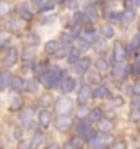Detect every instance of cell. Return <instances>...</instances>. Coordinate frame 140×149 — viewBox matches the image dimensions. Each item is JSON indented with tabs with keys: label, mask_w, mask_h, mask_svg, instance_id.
Instances as JSON below:
<instances>
[{
	"label": "cell",
	"mask_w": 140,
	"mask_h": 149,
	"mask_svg": "<svg viewBox=\"0 0 140 149\" xmlns=\"http://www.w3.org/2000/svg\"><path fill=\"white\" fill-rule=\"evenodd\" d=\"M25 90L30 91V93H35V91L38 90L36 80H28V81H25Z\"/></svg>",
	"instance_id": "cell-31"
},
{
	"label": "cell",
	"mask_w": 140,
	"mask_h": 149,
	"mask_svg": "<svg viewBox=\"0 0 140 149\" xmlns=\"http://www.w3.org/2000/svg\"><path fill=\"white\" fill-rule=\"evenodd\" d=\"M89 45H91V43H87L86 40H82V38L79 37V40H78V48H82V50H87V48H89Z\"/></svg>",
	"instance_id": "cell-45"
},
{
	"label": "cell",
	"mask_w": 140,
	"mask_h": 149,
	"mask_svg": "<svg viewBox=\"0 0 140 149\" xmlns=\"http://www.w3.org/2000/svg\"><path fill=\"white\" fill-rule=\"evenodd\" d=\"M54 109L58 114H69L73 111V101L69 98H59L54 103Z\"/></svg>",
	"instance_id": "cell-4"
},
{
	"label": "cell",
	"mask_w": 140,
	"mask_h": 149,
	"mask_svg": "<svg viewBox=\"0 0 140 149\" xmlns=\"http://www.w3.org/2000/svg\"><path fill=\"white\" fill-rule=\"evenodd\" d=\"M82 141H86V139L79 134V136H76V138L71 139L69 144H71V146H74V148H78V149H82V146H84V143H82Z\"/></svg>",
	"instance_id": "cell-29"
},
{
	"label": "cell",
	"mask_w": 140,
	"mask_h": 149,
	"mask_svg": "<svg viewBox=\"0 0 140 149\" xmlns=\"http://www.w3.org/2000/svg\"><path fill=\"white\" fill-rule=\"evenodd\" d=\"M130 119L135 121V123H139L140 121V109H135V108H134V111L130 113Z\"/></svg>",
	"instance_id": "cell-42"
},
{
	"label": "cell",
	"mask_w": 140,
	"mask_h": 149,
	"mask_svg": "<svg viewBox=\"0 0 140 149\" xmlns=\"http://www.w3.org/2000/svg\"><path fill=\"white\" fill-rule=\"evenodd\" d=\"M12 80H13V74H12L10 71L3 70V71L0 73V90H7V88L12 85Z\"/></svg>",
	"instance_id": "cell-13"
},
{
	"label": "cell",
	"mask_w": 140,
	"mask_h": 149,
	"mask_svg": "<svg viewBox=\"0 0 140 149\" xmlns=\"http://www.w3.org/2000/svg\"><path fill=\"white\" fill-rule=\"evenodd\" d=\"M73 42H74L73 33H63V35H61V43H63V45H71Z\"/></svg>",
	"instance_id": "cell-37"
},
{
	"label": "cell",
	"mask_w": 140,
	"mask_h": 149,
	"mask_svg": "<svg viewBox=\"0 0 140 149\" xmlns=\"http://www.w3.org/2000/svg\"><path fill=\"white\" fill-rule=\"evenodd\" d=\"M94 65H96V68L99 70V71H107L109 70V61L106 58H97Z\"/></svg>",
	"instance_id": "cell-27"
},
{
	"label": "cell",
	"mask_w": 140,
	"mask_h": 149,
	"mask_svg": "<svg viewBox=\"0 0 140 149\" xmlns=\"http://www.w3.org/2000/svg\"><path fill=\"white\" fill-rule=\"evenodd\" d=\"M65 149H78V148H74V146H71V144H68V146H66Z\"/></svg>",
	"instance_id": "cell-58"
},
{
	"label": "cell",
	"mask_w": 140,
	"mask_h": 149,
	"mask_svg": "<svg viewBox=\"0 0 140 149\" xmlns=\"http://www.w3.org/2000/svg\"><path fill=\"white\" fill-rule=\"evenodd\" d=\"M48 149H59L58 144H51V146H48Z\"/></svg>",
	"instance_id": "cell-57"
},
{
	"label": "cell",
	"mask_w": 140,
	"mask_h": 149,
	"mask_svg": "<svg viewBox=\"0 0 140 149\" xmlns=\"http://www.w3.org/2000/svg\"><path fill=\"white\" fill-rule=\"evenodd\" d=\"M135 3H137V5H140V0H135Z\"/></svg>",
	"instance_id": "cell-61"
},
{
	"label": "cell",
	"mask_w": 140,
	"mask_h": 149,
	"mask_svg": "<svg viewBox=\"0 0 140 149\" xmlns=\"http://www.w3.org/2000/svg\"><path fill=\"white\" fill-rule=\"evenodd\" d=\"M79 52H81V50H79V48L78 47H71L69 48V55H68V61H69V63H78V61H79Z\"/></svg>",
	"instance_id": "cell-23"
},
{
	"label": "cell",
	"mask_w": 140,
	"mask_h": 149,
	"mask_svg": "<svg viewBox=\"0 0 140 149\" xmlns=\"http://www.w3.org/2000/svg\"><path fill=\"white\" fill-rule=\"evenodd\" d=\"M54 2H56V3H63V2H65V0H54Z\"/></svg>",
	"instance_id": "cell-59"
},
{
	"label": "cell",
	"mask_w": 140,
	"mask_h": 149,
	"mask_svg": "<svg viewBox=\"0 0 140 149\" xmlns=\"http://www.w3.org/2000/svg\"><path fill=\"white\" fill-rule=\"evenodd\" d=\"M74 20L78 22V23H81V22H86L87 17H86V12H74Z\"/></svg>",
	"instance_id": "cell-40"
},
{
	"label": "cell",
	"mask_w": 140,
	"mask_h": 149,
	"mask_svg": "<svg viewBox=\"0 0 140 149\" xmlns=\"http://www.w3.org/2000/svg\"><path fill=\"white\" fill-rule=\"evenodd\" d=\"M132 71L135 74H140V55H137L134 60V63H132Z\"/></svg>",
	"instance_id": "cell-39"
},
{
	"label": "cell",
	"mask_w": 140,
	"mask_h": 149,
	"mask_svg": "<svg viewBox=\"0 0 140 149\" xmlns=\"http://www.w3.org/2000/svg\"><path fill=\"white\" fill-rule=\"evenodd\" d=\"M13 134H15V138L20 139V138H22V134H23V129L20 128V126H16V128H15V133H13Z\"/></svg>",
	"instance_id": "cell-52"
},
{
	"label": "cell",
	"mask_w": 140,
	"mask_h": 149,
	"mask_svg": "<svg viewBox=\"0 0 140 149\" xmlns=\"http://www.w3.org/2000/svg\"><path fill=\"white\" fill-rule=\"evenodd\" d=\"M139 32H140V22H139Z\"/></svg>",
	"instance_id": "cell-62"
},
{
	"label": "cell",
	"mask_w": 140,
	"mask_h": 149,
	"mask_svg": "<svg viewBox=\"0 0 140 149\" xmlns=\"http://www.w3.org/2000/svg\"><path fill=\"white\" fill-rule=\"evenodd\" d=\"M110 149H127V144L124 141H115V143L110 146Z\"/></svg>",
	"instance_id": "cell-43"
},
{
	"label": "cell",
	"mask_w": 140,
	"mask_h": 149,
	"mask_svg": "<svg viewBox=\"0 0 140 149\" xmlns=\"http://www.w3.org/2000/svg\"><path fill=\"white\" fill-rule=\"evenodd\" d=\"M22 108H23V98L18 91H15V95H12L10 98V109L12 111H18Z\"/></svg>",
	"instance_id": "cell-10"
},
{
	"label": "cell",
	"mask_w": 140,
	"mask_h": 149,
	"mask_svg": "<svg viewBox=\"0 0 140 149\" xmlns=\"http://www.w3.org/2000/svg\"><path fill=\"white\" fill-rule=\"evenodd\" d=\"M61 91L63 93H71V91L76 90V81L73 80V78H69V76H66V78H63V81H61Z\"/></svg>",
	"instance_id": "cell-15"
},
{
	"label": "cell",
	"mask_w": 140,
	"mask_h": 149,
	"mask_svg": "<svg viewBox=\"0 0 140 149\" xmlns=\"http://www.w3.org/2000/svg\"><path fill=\"white\" fill-rule=\"evenodd\" d=\"M76 131H78V134H81L86 141H92V139L97 136L96 129H92L91 123L86 121V119H81V121L76 124Z\"/></svg>",
	"instance_id": "cell-2"
},
{
	"label": "cell",
	"mask_w": 140,
	"mask_h": 149,
	"mask_svg": "<svg viewBox=\"0 0 140 149\" xmlns=\"http://www.w3.org/2000/svg\"><path fill=\"white\" fill-rule=\"evenodd\" d=\"M106 40H107L106 37H99V40L94 43V47L97 48V52H104L106 50Z\"/></svg>",
	"instance_id": "cell-36"
},
{
	"label": "cell",
	"mask_w": 140,
	"mask_h": 149,
	"mask_svg": "<svg viewBox=\"0 0 140 149\" xmlns=\"http://www.w3.org/2000/svg\"><path fill=\"white\" fill-rule=\"evenodd\" d=\"M92 96L94 95H92L91 88L87 85H82L81 88H79V91H78V103H79V106H86Z\"/></svg>",
	"instance_id": "cell-6"
},
{
	"label": "cell",
	"mask_w": 140,
	"mask_h": 149,
	"mask_svg": "<svg viewBox=\"0 0 140 149\" xmlns=\"http://www.w3.org/2000/svg\"><path fill=\"white\" fill-rule=\"evenodd\" d=\"M56 50H58V43L56 42H53V40H51V42H46V45H45V52H46V53L54 55Z\"/></svg>",
	"instance_id": "cell-30"
},
{
	"label": "cell",
	"mask_w": 140,
	"mask_h": 149,
	"mask_svg": "<svg viewBox=\"0 0 140 149\" xmlns=\"http://www.w3.org/2000/svg\"><path fill=\"white\" fill-rule=\"evenodd\" d=\"M104 116H106V114H104V111L101 109V108H94V109L89 111V119H91V121H97V123H99Z\"/></svg>",
	"instance_id": "cell-24"
},
{
	"label": "cell",
	"mask_w": 140,
	"mask_h": 149,
	"mask_svg": "<svg viewBox=\"0 0 140 149\" xmlns=\"http://www.w3.org/2000/svg\"><path fill=\"white\" fill-rule=\"evenodd\" d=\"M76 66V73H79V74H84L89 70V66H91V60L87 58V56H84V58H81L78 63H74Z\"/></svg>",
	"instance_id": "cell-14"
},
{
	"label": "cell",
	"mask_w": 140,
	"mask_h": 149,
	"mask_svg": "<svg viewBox=\"0 0 140 149\" xmlns=\"http://www.w3.org/2000/svg\"><path fill=\"white\" fill-rule=\"evenodd\" d=\"M59 80H61V71L58 68H53V70L49 68L43 76H40V83L45 88H53V86H56L59 83Z\"/></svg>",
	"instance_id": "cell-1"
},
{
	"label": "cell",
	"mask_w": 140,
	"mask_h": 149,
	"mask_svg": "<svg viewBox=\"0 0 140 149\" xmlns=\"http://www.w3.org/2000/svg\"><path fill=\"white\" fill-rule=\"evenodd\" d=\"M127 58V52H125V48L122 43H115L114 45V60L115 61H124Z\"/></svg>",
	"instance_id": "cell-12"
},
{
	"label": "cell",
	"mask_w": 140,
	"mask_h": 149,
	"mask_svg": "<svg viewBox=\"0 0 140 149\" xmlns=\"http://www.w3.org/2000/svg\"><path fill=\"white\" fill-rule=\"evenodd\" d=\"M132 93H134L135 96H140V81L134 83V86H132Z\"/></svg>",
	"instance_id": "cell-47"
},
{
	"label": "cell",
	"mask_w": 140,
	"mask_h": 149,
	"mask_svg": "<svg viewBox=\"0 0 140 149\" xmlns=\"http://www.w3.org/2000/svg\"><path fill=\"white\" fill-rule=\"evenodd\" d=\"M112 103L114 106H122L124 104V98L122 96H115V98H112Z\"/></svg>",
	"instance_id": "cell-46"
},
{
	"label": "cell",
	"mask_w": 140,
	"mask_h": 149,
	"mask_svg": "<svg viewBox=\"0 0 140 149\" xmlns=\"http://www.w3.org/2000/svg\"><path fill=\"white\" fill-rule=\"evenodd\" d=\"M124 7L125 10H132L134 8V0H124Z\"/></svg>",
	"instance_id": "cell-48"
},
{
	"label": "cell",
	"mask_w": 140,
	"mask_h": 149,
	"mask_svg": "<svg viewBox=\"0 0 140 149\" xmlns=\"http://www.w3.org/2000/svg\"><path fill=\"white\" fill-rule=\"evenodd\" d=\"M23 60H25V61H32V60H35V56H36V50H35V48H25V52H23Z\"/></svg>",
	"instance_id": "cell-26"
},
{
	"label": "cell",
	"mask_w": 140,
	"mask_h": 149,
	"mask_svg": "<svg viewBox=\"0 0 140 149\" xmlns=\"http://www.w3.org/2000/svg\"><path fill=\"white\" fill-rule=\"evenodd\" d=\"M18 15L22 17V20H25V22H32V18H33L32 10L25 5H18Z\"/></svg>",
	"instance_id": "cell-17"
},
{
	"label": "cell",
	"mask_w": 140,
	"mask_h": 149,
	"mask_svg": "<svg viewBox=\"0 0 140 149\" xmlns=\"http://www.w3.org/2000/svg\"><path fill=\"white\" fill-rule=\"evenodd\" d=\"M112 141H114V138L109 136V134H106V136H96L92 141H89V146H91V149H107L109 144H114Z\"/></svg>",
	"instance_id": "cell-3"
},
{
	"label": "cell",
	"mask_w": 140,
	"mask_h": 149,
	"mask_svg": "<svg viewBox=\"0 0 140 149\" xmlns=\"http://www.w3.org/2000/svg\"><path fill=\"white\" fill-rule=\"evenodd\" d=\"M129 71H132L130 66H127L124 61H117L115 66H114V70H112V74L115 78H125V76L129 74Z\"/></svg>",
	"instance_id": "cell-7"
},
{
	"label": "cell",
	"mask_w": 140,
	"mask_h": 149,
	"mask_svg": "<svg viewBox=\"0 0 140 149\" xmlns=\"http://www.w3.org/2000/svg\"><path fill=\"white\" fill-rule=\"evenodd\" d=\"M54 124H56V129L58 131H68V129L73 128V118L69 114H59L56 118Z\"/></svg>",
	"instance_id": "cell-5"
},
{
	"label": "cell",
	"mask_w": 140,
	"mask_h": 149,
	"mask_svg": "<svg viewBox=\"0 0 140 149\" xmlns=\"http://www.w3.org/2000/svg\"><path fill=\"white\" fill-rule=\"evenodd\" d=\"M76 5H78V2H76V0H68V2H66V7L71 8V10H74Z\"/></svg>",
	"instance_id": "cell-50"
},
{
	"label": "cell",
	"mask_w": 140,
	"mask_h": 149,
	"mask_svg": "<svg viewBox=\"0 0 140 149\" xmlns=\"http://www.w3.org/2000/svg\"><path fill=\"white\" fill-rule=\"evenodd\" d=\"M33 114H35V108H27V111H23V113H22V116H20V121L25 124V128H28V129H33V128H35V124L32 123Z\"/></svg>",
	"instance_id": "cell-8"
},
{
	"label": "cell",
	"mask_w": 140,
	"mask_h": 149,
	"mask_svg": "<svg viewBox=\"0 0 140 149\" xmlns=\"http://www.w3.org/2000/svg\"><path fill=\"white\" fill-rule=\"evenodd\" d=\"M87 80H89V83H94V85H101V74L99 73H89V76H87Z\"/></svg>",
	"instance_id": "cell-38"
},
{
	"label": "cell",
	"mask_w": 140,
	"mask_h": 149,
	"mask_svg": "<svg viewBox=\"0 0 140 149\" xmlns=\"http://www.w3.org/2000/svg\"><path fill=\"white\" fill-rule=\"evenodd\" d=\"M101 32H102V37H106L107 40L114 37V28H112V25H104Z\"/></svg>",
	"instance_id": "cell-35"
},
{
	"label": "cell",
	"mask_w": 140,
	"mask_h": 149,
	"mask_svg": "<svg viewBox=\"0 0 140 149\" xmlns=\"http://www.w3.org/2000/svg\"><path fill=\"white\" fill-rule=\"evenodd\" d=\"M99 129L102 133H109L110 129H114V119H109V118H102L99 121Z\"/></svg>",
	"instance_id": "cell-16"
},
{
	"label": "cell",
	"mask_w": 140,
	"mask_h": 149,
	"mask_svg": "<svg viewBox=\"0 0 140 149\" xmlns=\"http://www.w3.org/2000/svg\"><path fill=\"white\" fill-rule=\"evenodd\" d=\"M10 88H12L13 91H18V93H20L22 90H25V81H23L22 78H20V76H13Z\"/></svg>",
	"instance_id": "cell-20"
},
{
	"label": "cell",
	"mask_w": 140,
	"mask_h": 149,
	"mask_svg": "<svg viewBox=\"0 0 140 149\" xmlns=\"http://www.w3.org/2000/svg\"><path fill=\"white\" fill-rule=\"evenodd\" d=\"M134 17H135V13L132 10H125L124 13H122V23H130V22L134 20Z\"/></svg>",
	"instance_id": "cell-34"
},
{
	"label": "cell",
	"mask_w": 140,
	"mask_h": 149,
	"mask_svg": "<svg viewBox=\"0 0 140 149\" xmlns=\"http://www.w3.org/2000/svg\"><path fill=\"white\" fill-rule=\"evenodd\" d=\"M137 129H139V131H140V121L137 123Z\"/></svg>",
	"instance_id": "cell-60"
},
{
	"label": "cell",
	"mask_w": 140,
	"mask_h": 149,
	"mask_svg": "<svg viewBox=\"0 0 140 149\" xmlns=\"http://www.w3.org/2000/svg\"><path fill=\"white\" fill-rule=\"evenodd\" d=\"M18 149H33L32 141H20V143H18Z\"/></svg>",
	"instance_id": "cell-44"
},
{
	"label": "cell",
	"mask_w": 140,
	"mask_h": 149,
	"mask_svg": "<svg viewBox=\"0 0 140 149\" xmlns=\"http://www.w3.org/2000/svg\"><path fill=\"white\" fill-rule=\"evenodd\" d=\"M140 48V33L139 35H135V37H132V40H130V43H129V52H137Z\"/></svg>",
	"instance_id": "cell-25"
},
{
	"label": "cell",
	"mask_w": 140,
	"mask_h": 149,
	"mask_svg": "<svg viewBox=\"0 0 140 149\" xmlns=\"http://www.w3.org/2000/svg\"><path fill=\"white\" fill-rule=\"evenodd\" d=\"M7 43H8V37H7V35H2V42H0L2 48H5V47H7Z\"/></svg>",
	"instance_id": "cell-53"
},
{
	"label": "cell",
	"mask_w": 140,
	"mask_h": 149,
	"mask_svg": "<svg viewBox=\"0 0 140 149\" xmlns=\"http://www.w3.org/2000/svg\"><path fill=\"white\" fill-rule=\"evenodd\" d=\"M43 141H45V136H43V134H35V138L32 139V148L36 149L38 146H41V144H43Z\"/></svg>",
	"instance_id": "cell-32"
},
{
	"label": "cell",
	"mask_w": 140,
	"mask_h": 149,
	"mask_svg": "<svg viewBox=\"0 0 140 149\" xmlns=\"http://www.w3.org/2000/svg\"><path fill=\"white\" fill-rule=\"evenodd\" d=\"M68 55H69V48L66 47H61V48H58V50H56V52H54V56H56V58H65V56H68Z\"/></svg>",
	"instance_id": "cell-33"
},
{
	"label": "cell",
	"mask_w": 140,
	"mask_h": 149,
	"mask_svg": "<svg viewBox=\"0 0 140 149\" xmlns=\"http://www.w3.org/2000/svg\"><path fill=\"white\" fill-rule=\"evenodd\" d=\"M92 95L96 96V98H109L110 93H109V88L104 85H97V88L92 91Z\"/></svg>",
	"instance_id": "cell-18"
},
{
	"label": "cell",
	"mask_w": 140,
	"mask_h": 149,
	"mask_svg": "<svg viewBox=\"0 0 140 149\" xmlns=\"http://www.w3.org/2000/svg\"><path fill=\"white\" fill-rule=\"evenodd\" d=\"M86 15H89L91 18H94V20L97 18V13H96V10H94V8H92V10H91V8H87V10H86Z\"/></svg>",
	"instance_id": "cell-51"
},
{
	"label": "cell",
	"mask_w": 140,
	"mask_h": 149,
	"mask_svg": "<svg viewBox=\"0 0 140 149\" xmlns=\"http://www.w3.org/2000/svg\"><path fill=\"white\" fill-rule=\"evenodd\" d=\"M38 104L41 108H48L53 104V96L49 95V93H45V95L40 96V100H38Z\"/></svg>",
	"instance_id": "cell-22"
},
{
	"label": "cell",
	"mask_w": 140,
	"mask_h": 149,
	"mask_svg": "<svg viewBox=\"0 0 140 149\" xmlns=\"http://www.w3.org/2000/svg\"><path fill=\"white\" fill-rule=\"evenodd\" d=\"M132 106L135 109H140V96H135L134 100H132Z\"/></svg>",
	"instance_id": "cell-49"
},
{
	"label": "cell",
	"mask_w": 140,
	"mask_h": 149,
	"mask_svg": "<svg viewBox=\"0 0 140 149\" xmlns=\"http://www.w3.org/2000/svg\"><path fill=\"white\" fill-rule=\"evenodd\" d=\"M32 3H33L35 7H38V8H40V5L43 3V0H32Z\"/></svg>",
	"instance_id": "cell-56"
},
{
	"label": "cell",
	"mask_w": 140,
	"mask_h": 149,
	"mask_svg": "<svg viewBox=\"0 0 140 149\" xmlns=\"http://www.w3.org/2000/svg\"><path fill=\"white\" fill-rule=\"evenodd\" d=\"M71 33H73V37L78 38L79 35H81V23H76L74 27L71 28Z\"/></svg>",
	"instance_id": "cell-41"
},
{
	"label": "cell",
	"mask_w": 140,
	"mask_h": 149,
	"mask_svg": "<svg viewBox=\"0 0 140 149\" xmlns=\"http://www.w3.org/2000/svg\"><path fill=\"white\" fill-rule=\"evenodd\" d=\"M51 119H53V116H51V113L46 111V109H45V111H40V114H38V124L45 129L51 124Z\"/></svg>",
	"instance_id": "cell-11"
},
{
	"label": "cell",
	"mask_w": 140,
	"mask_h": 149,
	"mask_svg": "<svg viewBox=\"0 0 140 149\" xmlns=\"http://www.w3.org/2000/svg\"><path fill=\"white\" fill-rule=\"evenodd\" d=\"M104 118H109V119H114L115 118V113L112 111V109H109V111H106V116Z\"/></svg>",
	"instance_id": "cell-54"
},
{
	"label": "cell",
	"mask_w": 140,
	"mask_h": 149,
	"mask_svg": "<svg viewBox=\"0 0 140 149\" xmlns=\"http://www.w3.org/2000/svg\"><path fill=\"white\" fill-rule=\"evenodd\" d=\"M16 60H18V50L15 47L8 48L5 53V58H3V65L5 66H12V65L16 63Z\"/></svg>",
	"instance_id": "cell-9"
},
{
	"label": "cell",
	"mask_w": 140,
	"mask_h": 149,
	"mask_svg": "<svg viewBox=\"0 0 140 149\" xmlns=\"http://www.w3.org/2000/svg\"><path fill=\"white\" fill-rule=\"evenodd\" d=\"M48 70H49V66L41 61V63H35V66H33V73H35V76H43Z\"/></svg>",
	"instance_id": "cell-21"
},
{
	"label": "cell",
	"mask_w": 140,
	"mask_h": 149,
	"mask_svg": "<svg viewBox=\"0 0 140 149\" xmlns=\"http://www.w3.org/2000/svg\"><path fill=\"white\" fill-rule=\"evenodd\" d=\"M0 12H2V15H5L7 12H8V7H7V3H2V7H0Z\"/></svg>",
	"instance_id": "cell-55"
},
{
	"label": "cell",
	"mask_w": 140,
	"mask_h": 149,
	"mask_svg": "<svg viewBox=\"0 0 140 149\" xmlns=\"http://www.w3.org/2000/svg\"><path fill=\"white\" fill-rule=\"evenodd\" d=\"M81 38H82V40H86L87 43H91V45H94V43L99 40V37L96 35L94 30H86L84 33H81Z\"/></svg>",
	"instance_id": "cell-19"
},
{
	"label": "cell",
	"mask_w": 140,
	"mask_h": 149,
	"mask_svg": "<svg viewBox=\"0 0 140 149\" xmlns=\"http://www.w3.org/2000/svg\"><path fill=\"white\" fill-rule=\"evenodd\" d=\"M54 3H56L54 0H48V2H43V3L40 5V12H41V13H46V12H51V10L54 8Z\"/></svg>",
	"instance_id": "cell-28"
}]
</instances>
